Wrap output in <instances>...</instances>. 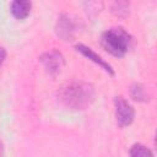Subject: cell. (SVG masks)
<instances>
[{"mask_svg":"<svg viewBox=\"0 0 157 157\" xmlns=\"http://www.w3.org/2000/svg\"><path fill=\"white\" fill-rule=\"evenodd\" d=\"M75 49L78 52V53H81L83 56H86L88 60H91V61H93L94 64H97L98 66H101L105 72H108L109 75H114V70H113V67L101 56V55H98L96 52H93L91 48H88V47H86V45H83V44H77L76 47H75Z\"/></svg>","mask_w":157,"mask_h":157,"instance_id":"cell-6","label":"cell"},{"mask_svg":"<svg viewBox=\"0 0 157 157\" xmlns=\"http://www.w3.org/2000/svg\"><path fill=\"white\" fill-rule=\"evenodd\" d=\"M0 157H4V145L0 141Z\"/></svg>","mask_w":157,"mask_h":157,"instance_id":"cell-12","label":"cell"},{"mask_svg":"<svg viewBox=\"0 0 157 157\" xmlns=\"http://www.w3.org/2000/svg\"><path fill=\"white\" fill-rule=\"evenodd\" d=\"M5 58H6V50H5L2 47H0V66H1L2 63L5 61Z\"/></svg>","mask_w":157,"mask_h":157,"instance_id":"cell-11","label":"cell"},{"mask_svg":"<svg viewBox=\"0 0 157 157\" xmlns=\"http://www.w3.org/2000/svg\"><path fill=\"white\" fill-rule=\"evenodd\" d=\"M115 107V121L119 128L129 126L135 118V109L132 105L121 96H117L114 98Z\"/></svg>","mask_w":157,"mask_h":157,"instance_id":"cell-3","label":"cell"},{"mask_svg":"<svg viewBox=\"0 0 157 157\" xmlns=\"http://www.w3.org/2000/svg\"><path fill=\"white\" fill-rule=\"evenodd\" d=\"M103 48L113 56H124L131 44V36L123 27H112L103 32L101 37Z\"/></svg>","mask_w":157,"mask_h":157,"instance_id":"cell-2","label":"cell"},{"mask_svg":"<svg viewBox=\"0 0 157 157\" xmlns=\"http://www.w3.org/2000/svg\"><path fill=\"white\" fill-rule=\"evenodd\" d=\"M129 4L125 1H117L112 6V12L118 17H124L129 12Z\"/></svg>","mask_w":157,"mask_h":157,"instance_id":"cell-10","label":"cell"},{"mask_svg":"<svg viewBox=\"0 0 157 157\" xmlns=\"http://www.w3.org/2000/svg\"><path fill=\"white\" fill-rule=\"evenodd\" d=\"M31 10H32V2L26 0L12 1L10 6V11L12 16L16 17L17 20H25L31 13Z\"/></svg>","mask_w":157,"mask_h":157,"instance_id":"cell-7","label":"cell"},{"mask_svg":"<svg viewBox=\"0 0 157 157\" xmlns=\"http://www.w3.org/2000/svg\"><path fill=\"white\" fill-rule=\"evenodd\" d=\"M96 98V90L93 85L85 81H72L63 86L59 91L60 102L75 110H83L88 108Z\"/></svg>","mask_w":157,"mask_h":157,"instance_id":"cell-1","label":"cell"},{"mask_svg":"<svg viewBox=\"0 0 157 157\" xmlns=\"http://www.w3.org/2000/svg\"><path fill=\"white\" fill-rule=\"evenodd\" d=\"M129 155H130V157H153L152 151L142 144L132 145L129 151Z\"/></svg>","mask_w":157,"mask_h":157,"instance_id":"cell-8","label":"cell"},{"mask_svg":"<svg viewBox=\"0 0 157 157\" xmlns=\"http://www.w3.org/2000/svg\"><path fill=\"white\" fill-rule=\"evenodd\" d=\"M39 61L44 66L45 71L49 75H52V76L58 75L61 71L63 66L65 65V60H64L63 54L59 53V52H56V50L43 53L39 56Z\"/></svg>","mask_w":157,"mask_h":157,"instance_id":"cell-4","label":"cell"},{"mask_svg":"<svg viewBox=\"0 0 157 157\" xmlns=\"http://www.w3.org/2000/svg\"><path fill=\"white\" fill-rule=\"evenodd\" d=\"M76 31H77V25L71 16L66 13L59 16L55 25V32L59 38H61L63 40H71L75 37Z\"/></svg>","mask_w":157,"mask_h":157,"instance_id":"cell-5","label":"cell"},{"mask_svg":"<svg viewBox=\"0 0 157 157\" xmlns=\"http://www.w3.org/2000/svg\"><path fill=\"white\" fill-rule=\"evenodd\" d=\"M130 96L134 101L137 102H145L147 101V94L145 91V87L140 83H134L130 87Z\"/></svg>","mask_w":157,"mask_h":157,"instance_id":"cell-9","label":"cell"}]
</instances>
